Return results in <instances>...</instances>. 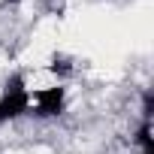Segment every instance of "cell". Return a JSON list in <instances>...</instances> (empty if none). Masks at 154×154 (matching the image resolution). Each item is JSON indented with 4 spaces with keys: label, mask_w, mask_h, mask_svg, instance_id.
Returning a JSON list of instances; mask_svg holds the SVG:
<instances>
[{
    "label": "cell",
    "mask_w": 154,
    "mask_h": 154,
    "mask_svg": "<svg viewBox=\"0 0 154 154\" xmlns=\"http://www.w3.org/2000/svg\"><path fill=\"white\" fill-rule=\"evenodd\" d=\"M136 145H139V154H154V136H151V118L142 121V127L136 130Z\"/></svg>",
    "instance_id": "3"
},
{
    "label": "cell",
    "mask_w": 154,
    "mask_h": 154,
    "mask_svg": "<svg viewBox=\"0 0 154 154\" xmlns=\"http://www.w3.org/2000/svg\"><path fill=\"white\" fill-rule=\"evenodd\" d=\"M30 115V85L21 72H12L0 91V127Z\"/></svg>",
    "instance_id": "1"
},
{
    "label": "cell",
    "mask_w": 154,
    "mask_h": 154,
    "mask_svg": "<svg viewBox=\"0 0 154 154\" xmlns=\"http://www.w3.org/2000/svg\"><path fill=\"white\" fill-rule=\"evenodd\" d=\"M63 109H66L63 82H54V85H45V88H30V115L48 121V118L63 115Z\"/></svg>",
    "instance_id": "2"
}]
</instances>
